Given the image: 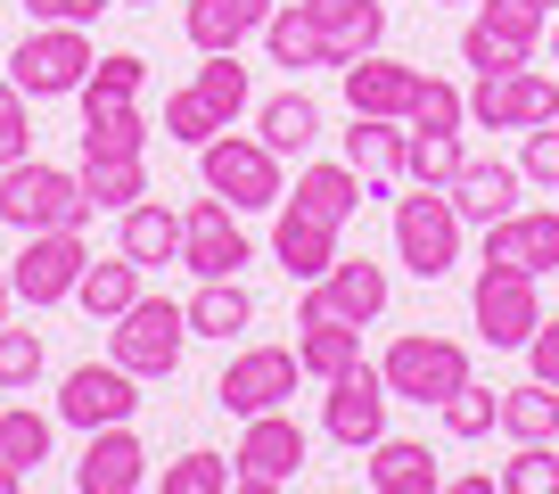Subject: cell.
I'll return each mask as SVG.
<instances>
[{
  "label": "cell",
  "instance_id": "obj_35",
  "mask_svg": "<svg viewBox=\"0 0 559 494\" xmlns=\"http://www.w3.org/2000/svg\"><path fill=\"white\" fill-rule=\"evenodd\" d=\"M247 321H255V297L239 289V272H230V281H198L190 338H230V330H247Z\"/></svg>",
  "mask_w": 559,
  "mask_h": 494
},
{
  "label": "cell",
  "instance_id": "obj_51",
  "mask_svg": "<svg viewBox=\"0 0 559 494\" xmlns=\"http://www.w3.org/2000/svg\"><path fill=\"white\" fill-rule=\"evenodd\" d=\"M25 486V470H9V461H0V494H17Z\"/></svg>",
  "mask_w": 559,
  "mask_h": 494
},
{
  "label": "cell",
  "instance_id": "obj_25",
  "mask_svg": "<svg viewBox=\"0 0 559 494\" xmlns=\"http://www.w3.org/2000/svg\"><path fill=\"white\" fill-rule=\"evenodd\" d=\"M403 141H412V132H403L395 116H354L346 124V165L370 181V190H395L403 181Z\"/></svg>",
  "mask_w": 559,
  "mask_h": 494
},
{
  "label": "cell",
  "instance_id": "obj_34",
  "mask_svg": "<svg viewBox=\"0 0 559 494\" xmlns=\"http://www.w3.org/2000/svg\"><path fill=\"white\" fill-rule=\"evenodd\" d=\"M403 132H412V124H403ZM461 165H469L461 132H412V141H403V181H419V190H453Z\"/></svg>",
  "mask_w": 559,
  "mask_h": 494
},
{
  "label": "cell",
  "instance_id": "obj_37",
  "mask_svg": "<svg viewBox=\"0 0 559 494\" xmlns=\"http://www.w3.org/2000/svg\"><path fill=\"white\" fill-rule=\"evenodd\" d=\"M0 461H9V470H25V478L50 461V421H41L34 404H9V412H0Z\"/></svg>",
  "mask_w": 559,
  "mask_h": 494
},
{
  "label": "cell",
  "instance_id": "obj_41",
  "mask_svg": "<svg viewBox=\"0 0 559 494\" xmlns=\"http://www.w3.org/2000/svg\"><path fill=\"white\" fill-rule=\"evenodd\" d=\"M526 42H510V34H493L486 17H469L461 25V67H477V74H510V67H526Z\"/></svg>",
  "mask_w": 559,
  "mask_h": 494
},
{
  "label": "cell",
  "instance_id": "obj_49",
  "mask_svg": "<svg viewBox=\"0 0 559 494\" xmlns=\"http://www.w3.org/2000/svg\"><path fill=\"white\" fill-rule=\"evenodd\" d=\"M99 9H116V0H25L34 25H99Z\"/></svg>",
  "mask_w": 559,
  "mask_h": 494
},
{
  "label": "cell",
  "instance_id": "obj_10",
  "mask_svg": "<svg viewBox=\"0 0 559 494\" xmlns=\"http://www.w3.org/2000/svg\"><path fill=\"white\" fill-rule=\"evenodd\" d=\"M83 264H91L83 231H25L17 264H9V289H17L34 314H41V305H74V281H83Z\"/></svg>",
  "mask_w": 559,
  "mask_h": 494
},
{
  "label": "cell",
  "instance_id": "obj_54",
  "mask_svg": "<svg viewBox=\"0 0 559 494\" xmlns=\"http://www.w3.org/2000/svg\"><path fill=\"white\" fill-rule=\"evenodd\" d=\"M123 9H157V0H123Z\"/></svg>",
  "mask_w": 559,
  "mask_h": 494
},
{
  "label": "cell",
  "instance_id": "obj_9",
  "mask_svg": "<svg viewBox=\"0 0 559 494\" xmlns=\"http://www.w3.org/2000/svg\"><path fill=\"white\" fill-rule=\"evenodd\" d=\"M551 116H559V83L535 58L510 74H477V91H469V124H486V132H535Z\"/></svg>",
  "mask_w": 559,
  "mask_h": 494
},
{
  "label": "cell",
  "instance_id": "obj_18",
  "mask_svg": "<svg viewBox=\"0 0 559 494\" xmlns=\"http://www.w3.org/2000/svg\"><path fill=\"white\" fill-rule=\"evenodd\" d=\"M486 264H519V272H559V207H519L502 223H486Z\"/></svg>",
  "mask_w": 559,
  "mask_h": 494
},
{
  "label": "cell",
  "instance_id": "obj_28",
  "mask_svg": "<svg viewBox=\"0 0 559 494\" xmlns=\"http://www.w3.org/2000/svg\"><path fill=\"white\" fill-rule=\"evenodd\" d=\"M255 132H263V149H272V157H313L321 107L305 99V91H272V99L255 107Z\"/></svg>",
  "mask_w": 559,
  "mask_h": 494
},
{
  "label": "cell",
  "instance_id": "obj_5",
  "mask_svg": "<svg viewBox=\"0 0 559 494\" xmlns=\"http://www.w3.org/2000/svg\"><path fill=\"white\" fill-rule=\"evenodd\" d=\"M395 264L412 281H444L461 264V214L444 190H419L412 181V198H395Z\"/></svg>",
  "mask_w": 559,
  "mask_h": 494
},
{
  "label": "cell",
  "instance_id": "obj_36",
  "mask_svg": "<svg viewBox=\"0 0 559 494\" xmlns=\"http://www.w3.org/2000/svg\"><path fill=\"white\" fill-rule=\"evenodd\" d=\"M198 99H206L223 124H239V116H247V99H255V91H247L239 50H206V67H198Z\"/></svg>",
  "mask_w": 559,
  "mask_h": 494
},
{
  "label": "cell",
  "instance_id": "obj_6",
  "mask_svg": "<svg viewBox=\"0 0 559 494\" xmlns=\"http://www.w3.org/2000/svg\"><path fill=\"white\" fill-rule=\"evenodd\" d=\"M386 388H395V404H444L453 388H469L477 370H469V346L461 338H437V330H412L386 346Z\"/></svg>",
  "mask_w": 559,
  "mask_h": 494
},
{
  "label": "cell",
  "instance_id": "obj_16",
  "mask_svg": "<svg viewBox=\"0 0 559 494\" xmlns=\"http://www.w3.org/2000/svg\"><path fill=\"white\" fill-rule=\"evenodd\" d=\"M337 83H346V116H412V99H419V67H403V58H379V50H362V58H346L337 67Z\"/></svg>",
  "mask_w": 559,
  "mask_h": 494
},
{
  "label": "cell",
  "instance_id": "obj_8",
  "mask_svg": "<svg viewBox=\"0 0 559 494\" xmlns=\"http://www.w3.org/2000/svg\"><path fill=\"white\" fill-rule=\"evenodd\" d=\"M297 379H305L297 346H239V354L223 363V379H214V404L239 412V421H255V412H280V404H288V396H297Z\"/></svg>",
  "mask_w": 559,
  "mask_h": 494
},
{
  "label": "cell",
  "instance_id": "obj_45",
  "mask_svg": "<svg viewBox=\"0 0 559 494\" xmlns=\"http://www.w3.org/2000/svg\"><path fill=\"white\" fill-rule=\"evenodd\" d=\"M41 363H50V354H41V330H9V321H0V388H34Z\"/></svg>",
  "mask_w": 559,
  "mask_h": 494
},
{
  "label": "cell",
  "instance_id": "obj_19",
  "mask_svg": "<svg viewBox=\"0 0 559 494\" xmlns=\"http://www.w3.org/2000/svg\"><path fill=\"white\" fill-rule=\"evenodd\" d=\"M74 99H83V157H148L140 99H116V91H74Z\"/></svg>",
  "mask_w": 559,
  "mask_h": 494
},
{
  "label": "cell",
  "instance_id": "obj_22",
  "mask_svg": "<svg viewBox=\"0 0 559 494\" xmlns=\"http://www.w3.org/2000/svg\"><path fill=\"white\" fill-rule=\"evenodd\" d=\"M305 17L321 25V42H330L337 67L386 42V0H305Z\"/></svg>",
  "mask_w": 559,
  "mask_h": 494
},
{
  "label": "cell",
  "instance_id": "obj_50",
  "mask_svg": "<svg viewBox=\"0 0 559 494\" xmlns=\"http://www.w3.org/2000/svg\"><path fill=\"white\" fill-rule=\"evenodd\" d=\"M526 363H535V379H551V388H559V321L551 314H543V330L526 338Z\"/></svg>",
  "mask_w": 559,
  "mask_h": 494
},
{
  "label": "cell",
  "instance_id": "obj_2",
  "mask_svg": "<svg viewBox=\"0 0 559 494\" xmlns=\"http://www.w3.org/2000/svg\"><path fill=\"white\" fill-rule=\"evenodd\" d=\"M280 165H288V157H272V149H263V132H214V141L198 149V181H206L223 207H239V214H263V207H280V198H288Z\"/></svg>",
  "mask_w": 559,
  "mask_h": 494
},
{
  "label": "cell",
  "instance_id": "obj_52",
  "mask_svg": "<svg viewBox=\"0 0 559 494\" xmlns=\"http://www.w3.org/2000/svg\"><path fill=\"white\" fill-rule=\"evenodd\" d=\"M9 305H17V289H9V272H0V321H9Z\"/></svg>",
  "mask_w": 559,
  "mask_h": 494
},
{
  "label": "cell",
  "instance_id": "obj_33",
  "mask_svg": "<svg viewBox=\"0 0 559 494\" xmlns=\"http://www.w3.org/2000/svg\"><path fill=\"white\" fill-rule=\"evenodd\" d=\"M362 190H370V181L354 174L346 157H337V165H297V207L330 214V223H346V214L362 207Z\"/></svg>",
  "mask_w": 559,
  "mask_h": 494
},
{
  "label": "cell",
  "instance_id": "obj_47",
  "mask_svg": "<svg viewBox=\"0 0 559 494\" xmlns=\"http://www.w3.org/2000/svg\"><path fill=\"white\" fill-rule=\"evenodd\" d=\"M477 17H486L493 34L526 42V50H535V42H543V25H551V17H543V9H535V0H477Z\"/></svg>",
  "mask_w": 559,
  "mask_h": 494
},
{
  "label": "cell",
  "instance_id": "obj_30",
  "mask_svg": "<svg viewBox=\"0 0 559 494\" xmlns=\"http://www.w3.org/2000/svg\"><path fill=\"white\" fill-rule=\"evenodd\" d=\"M132 297H140V264L123 256V247L107 256V264L91 256V264H83V281H74V305H83L91 321H116V314H123Z\"/></svg>",
  "mask_w": 559,
  "mask_h": 494
},
{
  "label": "cell",
  "instance_id": "obj_46",
  "mask_svg": "<svg viewBox=\"0 0 559 494\" xmlns=\"http://www.w3.org/2000/svg\"><path fill=\"white\" fill-rule=\"evenodd\" d=\"M83 91H116V99H140V91H148V58L140 50H107L99 67H91V83Z\"/></svg>",
  "mask_w": 559,
  "mask_h": 494
},
{
  "label": "cell",
  "instance_id": "obj_31",
  "mask_svg": "<svg viewBox=\"0 0 559 494\" xmlns=\"http://www.w3.org/2000/svg\"><path fill=\"white\" fill-rule=\"evenodd\" d=\"M83 198L91 214H123L148 198V157H83Z\"/></svg>",
  "mask_w": 559,
  "mask_h": 494
},
{
  "label": "cell",
  "instance_id": "obj_14",
  "mask_svg": "<svg viewBox=\"0 0 559 494\" xmlns=\"http://www.w3.org/2000/svg\"><path fill=\"white\" fill-rule=\"evenodd\" d=\"M305 454H313V437H305L297 421H288V404L280 412H255L247 421V437H239V486H297L305 478Z\"/></svg>",
  "mask_w": 559,
  "mask_h": 494
},
{
  "label": "cell",
  "instance_id": "obj_24",
  "mask_svg": "<svg viewBox=\"0 0 559 494\" xmlns=\"http://www.w3.org/2000/svg\"><path fill=\"white\" fill-rule=\"evenodd\" d=\"M313 289L330 297V314H337V321H354V330L386 314V264H370V256H337V264L321 272Z\"/></svg>",
  "mask_w": 559,
  "mask_h": 494
},
{
  "label": "cell",
  "instance_id": "obj_20",
  "mask_svg": "<svg viewBox=\"0 0 559 494\" xmlns=\"http://www.w3.org/2000/svg\"><path fill=\"white\" fill-rule=\"evenodd\" d=\"M519 181H526L519 165H502V157H469V165L453 174V190H444V198H453L461 223L486 231V223H502V214H519Z\"/></svg>",
  "mask_w": 559,
  "mask_h": 494
},
{
  "label": "cell",
  "instance_id": "obj_7",
  "mask_svg": "<svg viewBox=\"0 0 559 494\" xmlns=\"http://www.w3.org/2000/svg\"><path fill=\"white\" fill-rule=\"evenodd\" d=\"M469 321H477V338H486L493 354L526 346V338L543 330L535 272H519V264H477V289H469Z\"/></svg>",
  "mask_w": 559,
  "mask_h": 494
},
{
  "label": "cell",
  "instance_id": "obj_3",
  "mask_svg": "<svg viewBox=\"0 0 559 494\" xmlns=\"http://www.w3.org/2000/svg\"><path fill=\"white\" fill-rule=\"evenodd\" d=\"M181 346H190V305H174V297H132L107 321V354H116L132 379H174Z\"/></svg>",
  "mask_w": 559,
  "mask_h": 494
},
{
  "label": "cell",
  "instance_id": "obj_39",
  "mask_svg": "<svg viewBox=\"0 0 559 494\" xmlns=\"http://www.w3.org/2000/svg\"><path fill=\"white\" fill-rule=\"evenodd\" d=\"M412 132H461L469 124V91H453L444 74H419V99H412Z\"/></svg>",
  "mask_w": 559,
  "mask_h": 494
},
{
  "label": "cell",
  "instance_id": "obj_4",
  "mask_svg": "<svg viewBox=\"0 0 559 494\" xmlns=\"http://www.w3.org/2000/svg\"><path fill=\"white\" fill-rule=\"evenodd\" d=\"M91 67H99L91 25H34V34L17 42V58H9L25 99H74V91L91 83Z\"/></svg>",
  "mask_w": 559,
  "mask_h": 494
},
{
  "label": "cell",
  "instance_id": "obj_43",
  "mask_svg": "<svg viewBox=\"0 0 559 494\" xmlns=\"http://www.w3.org/2000/svg\"><path fill=\"white\" fill-rule=\"evenodd\" d=\"M502 494H559V437L519 445V454L502 461Z\"/></svg>",
  "mask_w": 559,
  "mask_h": 494
},
{
  "label": "cell",
  "instance_id": "obj_32",
  "mask_svg": "<svg viewBox=\"0 0 559 494\" xmlns=\"http://www.w3.org/2000/svg\"><path fill=\"white\" fill-rule=\"evenodd\" d=\"M502 437H510V445H543V437H559V388H551V379L502 388Z\"/></svg>",
  "mask_w": 559,
  "mask_h": 494
},
{
  "label": "cell",
  "instance_id": "obj_13",
  "mask_svg": "<svg viewBox=\"0 0 559 494\" xmlns=\"http://www.w3.org/2000/svg\"><path fill=\"white\" fill-rule=\"evenodd\" d=\"M132 412H140V379L116 363V354H107V363H74L67 388H58V421L83 428V437H91V428L132 421Z\"/></svg>",
  "mask_w": 559,
  "mask_h": 494
},
{
  "label": "cell",
  "instance_id": "obj_12",
  "mask_svg": "<svg viewBox=\"0 0 559 494\" xmlns=\"http://www.w3.org/2000/svg\"><path fill=\"white\" fill-rule=\"evenodd\" d=\"M181 264L198 272V281H230L239 264H255V247H247L239 231V207H223V198H190L181 207Z\"/></svg>",
  "mask_w": 559,
  "mask_h": 494
},
{
  "label": "cell",
  "instance_id": "obj_40",
  "mask_svg": "<svg viewBox=\"0 0 559 494\" xmlns=\"http://www.w3.org/2000/svg\"><path fill=\"white\" fill-rule=\"evenodd\" d=\"M239 486V461H223V454H181V461H165V494H230Z\"/></svg>",
  "mask_w": 559,
  "mask_h": 494
},
{
  "label": "cell",
  "instance_id": "obj_44",
  "mask_svg": "<svg viewBox=\"0 0 559 494\" xmlns=\"http://www.w3.org/2000/svg\"><path fill=\"white\" fill-rule=\"evenodd\" d=\"M34 157V107H25L17 74H0V165Z\"/></svg>",
  "mask_w": 559,
  "mask_h": 494
},
{
  "label": "cell",
  "instance_id": "obj_48",
  "mask_svg": "<svg viewBox=\"0 0 559 494\" xmlns=\"http://www.w3.org/2000/svg\"><path fill=\"white\" fill-rule=\"evenodd\" d=\"M519 174H526V181H543V190H559V116L526 132V149H519Z\"/></svg>",
  "mask_w": 559,
  "mask_h": 494
},
{
  "label": "cell",
  "instance_id": "obj_15",
  "mask_svg": "<svg viewBox=\"0 0 559 494\" xmlns=\"http://www.w3.org/2000/svg\"><path fill=\"white\" fill-rule=\"evenodd\" d=\"M337 231L346 223H330V214H313V207H297V198H280V223H272V256H280V272L288 281H321V272L337 264Z\"/></svg>",
  "mask_w": 559,
  "mask_h": 494
},
{
  "label": "cell",
  "instance_id": "obj_1",
  "mask_svg": "<svg viewBox=\"0 0 559 494\" xmlns=\"http://www.w3.org/2000/svg\"><path fill=\"white\" fill-rule=\"evenodd\" d=\"M0 223H9V231H83V223H91L83 174L41 165V157L0 165Z\"/></svg>",
  "mask_w": 559,
  "mask_h": 494
},
{
  "label": "cell",
  "instance_id": "obj_21",
  "mask_svg": "<svg viewBox=\"0 0 559 494\" xmlns=\"http://www.w3.org/2000/svg\"><path fill=\"white\" fill-rule=\"evenodd\" d=\"M280 0H190L181 9V34H190V50H239L247 34H263V17H272Z\"/></svg>",
  "mask_w": 559,
  "mask_h": 494
},
{
  "label": "cell",
  "instance_id": "obj_26",
  "mask_svg": "<svg viewBox=\"0 0 559 494\" xmlns=\"http://www.w3.org/2000/svg\"><path fill=\"white\" fill-rule=\"evenodd\" d=\"M297 363H305V379H346L354 363H362V330L354 321H337V314H305L297 321Z\"/></svg>",
  "mask_w": 559,
  "mask_h": 494
},
{
  "label": "cell",
  "instance_id": "obj_17",
  "mask_svg": "<svg viewBox=\"0 0 559 494\" xmlns=\"http://www.w3.org/2000/svg\"><path fill=\"white\" fill-rule=\"evenodd\" d=\"M140 486H148V454H140L132 421L91 428L83 461H74V494H140Z\"/></svg>",
  "mask_w": 559,
  "mask_h": 494
},
{
  "label": "cell",
  "instance_id": "obj_53",
  "mask_svg": "<svg viewBox=\"0 0 559 494\" xmlns=\"http://www.w3.org/2000/svg\"><path fill=\"white\" fill-rule=\"evenodd\" d=\"M535 9H543V17H559V0H535Z\"/></svg>",
  "mask_w": 559,
  "mask_h": 494
},
{
  "label": "cell",
  "instance_id": "obj_27",
  "mask_svg": "<svg viewBox=\"0 0 559 494\" xmlns=\"http://www.w3.org/2000/svg\"><path fill=\"white\" fill-rule=\"evenodd\" d=\"M362 478H370L379 494H444L437 454H428V445H412V437H379V445H370V461H362Z\"/></svg>",
  "mask_w": 559,
  "mask_h": 494
},
{
  "label": "cell",
  "instance_id": "obj_23",
  "mask_svg": "<svg viewBox=\"0 0 559 494\" xmlns=\"http://www.w3.org/2000/svg\"><path fill=\"white\" fill-rule=\"evenodd\" d=\"M116 247L132 256L140 272H148V264H181V214L165 207V198H140V207L116 214Z\"/></svg>",
  "mask_w": 559,
  "mask_h": 494
},
{
  "label": "cell",
  "instance_id": "obj_11",
  "mask_svg": "<svg viewBox=\"0 0 559 494\" xmlns=\"http://www.w3.org/2000/svg\"><path fill=\"white\" fill-rule=\"evenodd\" d=\"M386 404H395L386 370L379 363H354L346 379H330V396H321V428H330L346 454H370V445L386 437Z\"/></svg>",
  "mask_w": 559,
  "mask_h": 494
},
{
  "label": "cell",
  "instance_id": "obj_29",
  "mask_svg": "<svg viewBox=\"0 0 559 494\" xmlns=\"http://www.w3.org/2000/svg\"><path fill=\"white\" fill-rule=\"evenodd\" d=\"M263 50H272V67L305 74V67H337L330 42H321V25L305 17V0H280L272 17H263Z\"/></svg>",
  "mask_w": 559,
  "mask_h": 494
},
{
  "label": "cell",
  "instance_id": "obj_38",
  "mask_svg": "<svg viewBox=\"0 0 559 494\" xmlns=\"http://www.w3.org/2000/svg\"><path fill=\"white\" fill-rule=\"evenodd\" d=\"M437 412H444V437L469 445V437H486V428H502V388H477L469 379V388H453Z\"/></svg>",
  "mask_w": 559,
  "mask_h": 494
},
{
  "label": "cell",
  "instance_id": "obj_42",
  "mask_svg": "<svg viewBox=\"0 0 559 494\" xmlns=\"http://www.w3.org/2000/svg\"><path fill=\"white\" fill-rule=\"evenodd\" d=\"M214 132H230V124L214 116L206 99H198V83H190V91H165V141H181V149H206Z\"/></svg>",
  "mask_w": 559,
  "mask_h": 494
}]
</instances>
